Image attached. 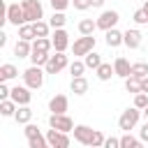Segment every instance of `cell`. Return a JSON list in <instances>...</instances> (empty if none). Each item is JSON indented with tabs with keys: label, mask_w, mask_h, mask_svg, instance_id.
<instances>
[{
	"label": "cell",
	"mask_w": 148,
	"mask_h": 148,
	"mask_svg": "<svg viewBox=\"0 0 148 148\" xmlns=\"http://www.w3.org/2000/svg\"><path fill=\"white\" fill-rule=\"evenodd\" d=\"M69 72H72V76H83V72H86V62H83V60H74V62L69 65Z\"/></svg>",
	"instance_id": "cell-34"
},
{
	"label": "cell",
	"mask_w": 148,
	"mask_h": 148,
	"mask_svg": "<svg viewBox=\"0 0 148 148\" xmlns=\"http://www.w3.org/2000/svg\"><path fill=\"white\" fill-rule=\"evenodd\" d=\"M69 88H72L74 95H86V92H88V79H86V76H72Z\"/></svg>",
	"instance_id": "cell-20"
},
{
	"label": "cell",
	"mask_w": 148,
	"mask_h": 148,
	"mask_svg": "<svg viewBox=\"0 0 148 148\" xmlns=\"http://www.w3.org/2000/svg\"><path fill=\"white\" fill-rule=\"evenodd\" d=\"M5 18H7V23H12V25H23V23H28L25 21V12H23V7L18 5V2H12V5H7V9H5Z\"/></svg>",
	"instance_id": "cell-5"
},
{
	"label": "cell",
	"mask_w": 148,
	"mask_h": 148,
	"mask_svg": "<svg viewBox=\"0 0 148 148\" xmlns=\"http://www.w3.org/2000/svg\"><path fill=\"white\" fill-rule=\"evenodd\" d=\"M49 58H51V56H49L46 51H32V53H30V62H32V65H39V67H44V65L49 62Z\"/></svg>",
	"instance_id": "cell-29"
},
{
	"label": "cell",
	"mask_w": 148,
	"mask_h": 148,
	"mask_svg": "<svg viewBox=\"0 0 148 148\" xmlns=\"http://www.w3.org/2000/svg\"><path fill=\"white\" fill-rule=\"evenodd\" d=\"M7 44V32H0V46Z\"/></svg>",
	"instance_id": "cell-44"
},
{
	"label": "cell",
	"mask_w": 148,
	"mask_h": 148,
	"mask_svg": "<svg viewBox=\"0 0 148 148\" xmlns=\"http://www.w3.org/2000/svg\"><path fill=\"white\" fill-rule=\"evenodd\" d=\"M141 90H143V92H148V76H146V79H141Z\"/></svg>",
	"instance_id": "cell-43"
},
{
	"label": "cell",
	"mask_w": 148,
	"mask_h": 148,
	"mask_svg": "<svg viewBox=\"0 0 148 148\" xmlns=\"http://www.w3.org/2000/svg\"><path fill=\"white\" fill-rule=\"evenodd\" d=\"M67 109H69V99H67V95H53L51 99H49V111L51 113H67Z\"/></svg>",
	"instance_id": "cell-11"
},
{
	"label": "cell",
	"mask_w": 148,
	"mask_h": 148,
	"mask_svg": "<svg viewBox=\"0 0 148 148\" xmlns=\"http://www.w3.org/2000/svg\"><path fill=\"white\" fill-rule=\"evenodd\" d=\"M49 125L60 130V132H72L74 130V123H72V118L67 113H51L49 116Z\"/></svg>",
	"instance_id": "cell-10"
},
{
	"label": "cell",
	"mask_w": 148,
	"mask_h": 148,
	"mask_svg": "<svg viewBox=\"0 0 148 148\" xmlns=\"http://www.w3.org/2000/svg\"><path fill=\"white\" fill-rule=\"evenodd\" d=\"M9 97L21 106V104H30L32 92H30V88H28V86H16V88H12V95H9Z\"/></svg>",
	"instance_id": "cell-14"
},
{
	"label": "cell",
	"mask_w": 148,
	"mask_h": 148,
	"mask_svg": "<svg viewBox=\"0 0 148 148\" xmlns=\"http://www.w3.org/2000/svg\"><path fill=\"white\" fill-rule=\"evenodd\" d=\"M67 65H69V62H67L65 51H56V56H51L49 62L44 65V72H46V74H58V72H62Z\"/></svg>",
	"instance_id": "cell-7"
},
{
	"label": "cell",
	"mask_w": 148,
	"mask_h": 148,
	"mask_svg": "<svg viewBox=\"0 0 148 148\" xmlns=\"http://www.w3.org/2000/svg\"><path fill=\"white\" fill-rule=\"evenodd\" d=\"M18 37L32 42V39L37 37V35H35V25H32V23H23V25H18Z\"/></svg>",
	"instance_id": "cell-26"
},
{
	"label": "cell",
	"mask_w": 148,
	"mask_h": 148,
	"mask_svg": "<svg viewBox=\"0 0 148 148\" xmlns=\"http://www.w3.org/2000/svg\"><path fill=\"white\" fill-rule=\"evenodd\" d=\"M16 109H18V104H16L12 97H7V99H0V116L9 118V116H14V113H16Z\"/></svg>",
	"instance_id": "cell-21"
},
{
	"label": "cell",
	"mask_w": 148,
	"mask_h": 148,
	"mask_svg": "<svg viewBox=\"0 0 148 148\" xmlns=\"http://www.w3.org/2000/svg\"><path fill=\"white\" fill-rule=\"evenodd\" d=\"M14 120H16L18 125H28V123L32 120V109H30L28 104H21V106L16 109V113H14Z\"/></svg>",
	"instance_id": "cell-18"
},
{
	"label": "cell",
	"mask_w": 148,
	"mask_h": 148,
	"mask_svg": "<svg viewBox=\"0 0 148 148\" xmlns=\"http://www.w3.org/2000/svg\"><path fill=\"white\" fill-rule=\"evenodd\" d=\"M67 134H69V132H60V130L51 127V130L46 132V141H49L51 148H67V146H69V136H67Z\"/></svg>",
	"instance_id": "cell-9"
},
{
	"label": "cell",
	"mask_w": 148,
	"mask_h": 148,
	"mask_svg": "<svg viewBox=\"0 0 148 148\" xmlns=\"http://www.w3.org/2000/svg\"><path fill=\"white\" fill-rule=\"evenodd\" d=\"M90 51H95V37L92 35H81L79 39H74V44H72L74 56H86Z\"/></svg>",
	"instance_id": "cell-6"
},
{
	"label": "cell",
	"mask_w": 148,
	"mask_h": 148,
	"mask_svg": "<svg viewBox=\"0 0 148 148\" xmlns=\"http://www.w3.org/2000/svg\"><path fill=\"white\" fill-rule=\"evenodd\" d=\"M118 21H120V14H118V12H113V9H104V12L99 14V18H97V28L106 32V30L116 28Z\"/></svg>",
	"instance_id": "cell-8"
},
{
	"label": "cell",
	"mask_w": 148,
	"mask_h": 148,
	"mask_svg": "<svg viewBox=\"0 0 148 148\" xmlns=\"http://www.w3.org/2000/svg\"><path fill=\"white\" fill-rule=\"evenodd\" d=\"M113 69H116V76H120V79L132 76V65H130V60L123 58V56H118V58L113 60Z\"/></svg>",
	"instance_id": "cell-16"
},
{
	"label": "cell",
	"mask_w": 148,
	"mask_h": 148,
	"mask_svg": "<svg viewBox=\"0 0 148 148\" xmlns=\"http://www.w3.org/2000/svg\"><path fill=\"white\" fill-rule=\"evenodd\" d=\"M49 2H51L53 12H65V9L69 7V0H49Z\"/></svg>",
	"instance_id": "cell-38"
},
{
	"label": "cell",
	"mask_w": 148,
	"mask_h": 148,
	"mask_svg": "<svg viewBox=\"0 0 148 148\" xmlns=\"http://www.w3.org/2000/svg\"><path fill=\"white\" fill-rule=\"evenodd\" d=\"M95 72H97V79H99V81H109V79L116 74V69H113V65H111V62H102Z\"/></svg>",
	"instance_id": "cell-23"
},
{
	"label": "cell",
	"mask_w": 148,
	"mask_h": 148,
	"mask_svg": "<svg viewBox=\"0 0 148 148\" xmlns=\"http://www.w3.org/2000/svg\"><path fill=\"white\" fill-rule=\"evenodd\" d=\"M143 141L141 139H136V136H132L130 132H125V136H120V148H139Z\"/></svg>",
	"instance_id": "cell-27"
},
{
	"label": "cell",
	"mask_w": 148,
	"mask_h": 148,
	"mask_svg": "<svg viewBox=\"0 0 148 148\" xmlns=\"http://www.w3.org/2000/svg\"><path fill=\"white\" fill-rule=\"evenodd\" d=\"M104 148H120V139H116V136H109V139L104 141Z\"/></svg>",
	"instance_id": "cell-41"
},
{
	"label": "cell",
	"mask_w": 148,
	"mask_h": 148,
	"mask_svg": "<svg viewBox=\"0 0 148 148\" xmlns=\"http://www.w3.org/2000/svg\"><path fill=\"white\" fill-rule=\"evenodd\" d=\"M49 23H51V28L56 30V28H65V23H67V16L62 14V12H53V16L49 18Z\"/></svg>",
	"instance_id": "cell-32"
},
{
	"label": "cell",
	"mask_w": 148,
	"mask_h": 148,
	"mask_svg": "<svg viewBox=\"0 0 148 148\" xmlns=\"http://www.w3.org/2000/svg\"><path fill=\"white\" fill-rule=\"evenodd\" d=\"M16 76H18V69L12 62L0 65V81H9V79H16Z\"/></svg>",
	"instance_id": "cell-22"
},
{
	"label": "cell",
	"mask_w": 148,
	"mask_h": 148,
	"mask_svg": "<svg viewBox=\"0 0 148 148\" xmlns=\"http://www.w3.org/2000/svg\"><path fill=\"white\" fill-rule=\"evenodd\" d=\"M72 134H74V139H76L79 143H83V146H90V139H92L95 130H92V127H88V125H74Z\"/></svg>",
	"instance_id": "cell-13"
},
{
	"label": "cell",
	"mask_w": 148,
	"mask_h": 148,
	"mask_svg": "<svg viewBox=\"0 0 148 148\" xmlns=\"http://www.w3.org/2000/svg\"><path fill=\"white\" fill-rule=\"evenodd\" d=\"M104 141H106V136H104L99 130H95V134H92V139H90V146H92V148H99V146H104Z\"/></svg>",
	"instance_id": "cell-36"
},
{
	"label": "cell",
	"mask_w": 148,
	"mask_h": 148,
	"mask_svg": "<svg viewBox=\"0 0 148 148\" xmlns=\"http://www.w3.org/2000/svg\"><path fill=\"white\" fill-rule=\"evenodd\" d=\"M132 18H134V23H139V25H143V23H148V14L143 12V7H141V9H136Z\"/></svg>",
	"instance_id": "cell-37"
},
{
	"label": "cell",
	"mask_w": 148,
	"mask_h": 148,
	"mask_svg": "<svg viewBox=\"0 0 148 148\" xmlns=\"http://www.w3.org/2000/svg\"><path fill=\"white\" fill-rule=\"evenodd\" d=\"M141 113H143V118H146V120H148V106H146V109H143V111H141Z\"/></svg>",
	"instance_id": "cell-46"
},
{
	"label": "cell",
	"mask_w": 148,
	"mask_h": 148,
	"mask_svg": "<svg viewBox=\"0 0 148 148\" xmlns=\"http://www.w3.org/2000/svg\"><path fill=\"white\" fill-rule=\"evenodd\" d=\"M132 76H136V79H146V76H148V62H143V60L132 62Z\"/></svg>",
	"instance_id": "cell-28"
},
{
	"label": "cell",
	"mask_w": 148,
	"mask_h": 148,
	"mask_svg": "<svg viewBox=\"0 0 148 148\" xmlns=\"http://www.w3.org/2000/svg\"><path fill=\"white\" fill-rule=\"evenodd\" d=\"M141 32L139 30H134V28H130V30H125L123 32V44L127 46V49H139L141 46Z\"/></svg>",
	"instance_id": "cell-15"
},
{
	"label": "cell",
	"mask_w": 148,
	"mask_h": 148,
	"mask_svg": "<svg viewBox=\"0 0 148 148\" xmlns=\"http://www.w3.org/2000/svg\"><path fill=\"white\" fill-rule=\"evenodd\" d=\"M104 42H106V46H109V49H116V46H120V44H123V32H120V30H116V28L106 30V35H104Z\"/></svg>",
	"instance_id": "cell-19"
},
{
	"label": "cell",
	"mask_w": 148,
	"mask_h": 148,
	"mask_svg": "<svg viewBox=\"0 0 148 148\" xmlns=\"http://www.w3.org/2000/svg\"><path fill=\"white\" fill-rule=\"evenodd\" d=\"M143 12H146V14H148V0H146V2H143Z\"/></svg>",
	"instance_id": "cell-47"
},
{
	"label": "cell",
	"mask_w": 148,
	"mask_h": 148,
	"mask_svg": "<svg viewBox=\"0 0 148 148\" xmlns=\"http://www.w3.org/2000/svg\"><path fill=\"white\" fill-rule=\"evenodd\" d=\"M32 25H35V35H37V37H49L51 23H46V21H35Z\"/></svg>",
	"instance_id": "cell-33"
},
{
	"label": "cell",
	"mask_w": 148,
	"mask_h": 148,
	"mask_svg": "<svg viewBox=\"0 0 148 148\" xmlns=\"http://www.w3.org/2000/svg\"><path fill=\"white\" fill-rule=\"evenodd\" d=\"M12 95V88L7 86V81H0V99H7Z\"/></svg>",
	"instance_id": "cell-40"
},
{
	"label": "cell",
	"mask_w": 148,
	"mask_h": 148,
	"mask_svg": "<svg viewBox=\"0 0 148 148\" xmlns=\"http://www.w3.org/2000/svg\"><path fill=\"white\" fill-rule=\"evenodd\" d=\"M72 5H74V9H79V12H86L88 7H92L90 0H72Z\"/></svg>",
	"instance_id": "cell-39"
},
{
	"label": "cell",
	"mask_w": 148,
	"mask_h": 148,
	"mask_svg": "<svg viewBox=\"0 0 148 148\" xmlns=\"http://www.w3.org/2000/svg\"><path fill=\"white\" fill-rule=\"evenodd\" d=\"M125 90L132 92V95L141 92V79H136V76H127V79H125Z\"/></svg>",
	"instance_id": "cell-31"
},
{
	"label": "cell",
	"mask_w": 148,
	"mask_h": 148,
	"mask_svg": "<svg viewBox=\"0 0 148 148\" xmlns=\"http://www.w3.org/2000/svg\"><path fill=\"white\" fill-rule=\"evenodd\" d=\"M21 7H23V12H25V21H28V23L42 21L44 9H42V2H39V0H21Z\"/></svg>",
	"instance_id": "cell-4"
},
{
	"label": "cell",
	"mask_w": 148,
	"mask_h": 148,
	"mask_svg": "<svg viewBox=\"0 0 148 148\" xmlns=\"http://www.w3.org/2000/svg\"><path fill=\"white\" fill-rule=\"evenodd\" d=\"M139 139H141L143 143H148V120L141 125V130H139Z\"/></svg>",
	"instance_id": "cell-42"
},
{
	"label": "cell",
	"mask_w": 148,
	"mask_h": 148,
	"mask_svg": "<svg viewBox=\"0 0 148 148\" xmlns=\"http://www.w3.org/2000/svg\"><path fill=\"white\" fill-rule=\"evenodd\" d=\"M51 42H53V49L56 51H67L69 46V35L65 28H56V32L51 35Z\"/></svg>",
	"instance_id": "cell-12"
},
{
	"label": "cell",
	"mask_w": 148,
	"mask_h": 148,
	"mask_svg": "<svg viewBox=\"0 0 148 148\" xmlns=\"http://www.w3.org/2000/svg\"><path fill=\"white\" fill-rule=\"evenodd\" d=\"M90 5H92V7H102V5H104V0H90Z\"/></svg>",
	"instance_id": "cell-45"
},
{
	"label": "cell",
	"mask_w": 148,
	"mask_h": 148,
	"mask_svg": "<svg viewBox=\"0 0 148 148\" xmlns=\"http://www.w3.org/2000/svg\"><path fill=\"white\" fill-rule=\"evenodd\" d=\"M83 62H86V67H90V69H97V67L102 65V58H99V53L90 51V53H86V56H83Z\"/></svg>",
	"instance_id": "cell-30"
},
{
	"label": "cell",
	"mask_w": 148,
	"mask_h": 148,
	"mask_svg": "<svg viewBox=\"0 0 148 148\" xmlns=\"http://www.w3.org/2000/svg\"><path fill=\"white\" fill-rule=\"evenodd\" d=\"M53 49V42L49 39V37H35L32 39V51H51Z\"/></svg>",
	"instance_id": "cell-25"
},
{
	"label": "cell",
	"mask_w": 148,
	"mask_h": 148,
	"mask_svg": "<svg viewBox=\"0 0 148 148\" xmlns=\"http://www.w3.org/2000/svg\"><path fill=\"white\" fill-rule=\"evenodd\" d=\"M30 53H32V42L18 37V42L14 44V56L16 58H30Z\"/></svg>",
	"instance_id": "cell-17"
},
{
	"label": "cell",
	"mask_w": 148,
	"mask_h": 148,
	"mask_svg": "<svg viewBox=\"0 0 148 148\" xmlns=\"http://www.w3.org/2000/svg\"><path fill=\"white\" fill-rule=\"evenodd\" d=\"M23 132H25V139H28V146H30V148H46V146H49L46 136L39 132V127H37V125L28 123Z\"/></svg>",
	"instance_id": "cell-3"
},
{
	"label": "cell",
	"mask_w": 148,
	"mask_h": 148,
	"mask_svg": "<svg viewBox=\"0 0 148 148\" xmlns=\"http://www.w3.org/2000/svg\"><path fill=\"white\" fill-rule=\"evenodd\" d=\"M23 81H25V86L30 90H39L44 86V72H42V67L39 65H30L23 72Z\"/></svg>",
	"instance_id": "cell-1"
},
{
	"label": "cell",
	"mask_w": 148,
	"mask_h": 148,
	"mask_svg": "<svg viewBox=\"0 0 148 148\" xmlns=\"http://www.w3.org/2000/svg\"><path fill=\"white\" fill-rule=\"evenodd\" d=\"M95 30H97V21H92V18H81L79 21V32L81 35H95Z\"/></svg>",
	"instance_id": "cell-24"
},
{
	"label": "cell",
	"mask_w": 148,
	"mask_h": 148,
	"mask_svg": "<svg viewBox=\"0 0 148 148\" xmlns=\"http://www.w3.org/2000/svg\"><path fill=\"white\" fill-rule=\"evenodd\" d=\"M143 113H141V109L139 106H132V109H125L123 113H120V118H118V127L120 130H125V132H130V130H134L136 127V123H139V118H141Z\"/></svg>",
	"instance_id": "cell-2"
},
{
	"label": "cell",
	"mask_w": 148,
	"mask_h": 148,
	"mask_svg": "<svg viewBox=\"0 0 148 148\" xmlns=\"http://www.w3.org/2000/svg\"><path fill=\"white\" fill-rule=\"evenodd\" d=\"M134 106H139V109L143 111V109L148 106V92H143V90L136 92V95H134Z\"/></svg>",
	"instance_id": "cell-35"
}]
</instances>
